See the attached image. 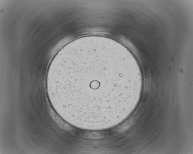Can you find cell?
Segmentation results:
<instances>
[{"instance_id": "1", "label": "cell", "mask_w": 193, "mask_h": 154, "mask_svg": "<svg viewBox=\"0 0 193 154\" xmlns=\"http://www.w3.org/2000/svg\"><path fill=\"white\" fill-rule=\"evenodd\" d=\"M141 77L131 53L111 38L76 39L57 53L49 67L46 86L50 103L65 121L90 130L109 128L133 111Z\"/></svg>"}]
</instances>
